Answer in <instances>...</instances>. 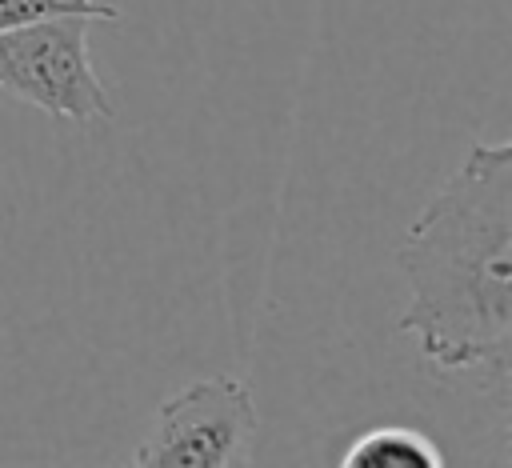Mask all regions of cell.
<instances>
[{"label": "cell", "mask_w": 512, "mask_h": 468, "mask_svg": "<svg viewBox=\"0 0 512 468\" xmlns=\"http://www.w3.org/2000/svg\"><path fill=\"white\" fill-rule=\"evenodd\" d=\"M340 468H444V456L420 428L380 424L344 448Z\"/></svg>", "instance_id": "cell-4"}, {"label": "cell", "mask_w": 512, "mask_h": 468, "mask_svg": "<svg viewBox=\"0 0 512 468\" xmlns=\"http://www.w3.org/2000/svg\"><path fill=\"white\" fill-rule=\"evenodd\" d=\"M60 12H80L96 20H120V8L108 0H0V32L20 28L40 16H60Z\"/></svg>", "instance_id": "cell-5"}, {"label": "cell", "mask_w": 512, "mask_h": 468, "mask_svg": "<svg viewBox=\"0 0 512 468\" xmlns=\"http://www.w3.org/2000/svg\"><path fill=\"white\" fill-rule=\"evenodd\" d=\"M256 432L252 388L236 376H204L156 408L128 468H252Z\"/></svg>", "instance_id": "cell-3"}, {"label": "cell", "mask_w": 512, "mask_h": 468, "mask_svg": "<svg viewBox=\"0 0 512 468\" xmlns=\"http://www.w3.org/2000/svg\"><path fill=\"white\" fill-rule=\"evenodd\" d=\"M92 24L96 16L60 12L0 32V88L56 120H112V96L88 52Z\"/></svg>", "instance_id": "cell-2"}, {"label": "cell", "mask_w": 512, "mask_h": 468, "mask_svg": "<svg viewBox=\"0 0 512 468\" xmlns=\"http://www.w3.org/2000/svg\"><path fill=\"white\" fill-rule=\"evenodd\" d=\"M396 264L408 304L396 320L440 372L508 384L512 352V144H472L408 224Z\"/></svg>", "instance_id": "cell-1"}]
</instances>
